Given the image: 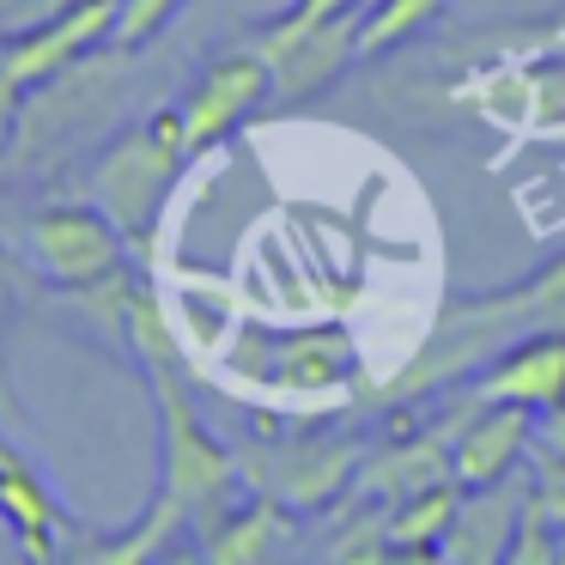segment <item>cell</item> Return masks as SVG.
<instances>
[{
    "label": "cell",
    "instance_id": "cell-1",
    "mask_svg": "<svg viewBox=\"0 0 565 565\" xmlns=\"http://www.w3.org/2000/svg\"><path fill=\"white\" fill-rule=\"evenodd\" d=\"M523 329H535L523 286H511V292L456 298V305L444 310L438 322H431V334L419 341V353L407 359V365L395 371L390 383H377V390H371V402H377V407L426 402V395H438V390H450V383H462L468 371H480L504 341H511V334H523Z\"/></svg>",
    "mask_w": 565,
    "mask_h": 565
},
{
    "label": "cell",
    "instance_id": "cell-2",
    "mask_svg": "<svg viewBox=\"0 0 565 565\" xmlns=\"http://www.w3.org/2000/svg\"><path fill=\"white\" fill-rule=\"evenodd\" d=\"M152 377V395H159V468L164 492L189 504V523L207 535L225 511H232V492L244 480L237 456L225 444H213V431L201 426V407L189 395V377H183V359H152L147 365Z\"/></svg>",
    "mask_w": 565,
    "mask_h": 565
},
{
    "label": "cell",
    "instance_id": "cell-3",
    "mask_svg": "<svg viewBox=\"0 0 565 565\" xmlns=\"http://www.w3.org/2000/svg\"><path fill=\"white\" fill-rule=\"evenodd\" d=\"M189 159L183 110H159L140 128H128L98 164H92V201L122 225V237H147L159 220L164 195H171L177 171Z\"/></svg>",
    "mask_w": 565,
    "mask_h": 565
},
{
    "label": "cell",
    "instance_id": "cell-4",
    "mask_svg": "<svg viewBox=\"0 0 565 565\" xmlns=\"http://www.w3.org/2000/svg\"><path fill=\"white\" fill-rule=\"evenodd\" d=\"M25 244H31V262H38L55 286H92V280H104V274L122 268L128 237L98 201H92V207L55 201V207H43L38 220H31Z\"/></svg>",
    "mask_w": 565,
    "mask_h": 565
},
{
    "label": "cell",
    "instance_id": "cell-5",
    "mask_svg": "<svg viewBox=\"0 0 565 565\" xmlns=\"http://www.w3.org/2000/svg\"><path fill=\"white\" fill-rule=\"evenodd\" d=\"M262 98H274L268 55H256L249 43H244V50H232V55H220V62L195 79V92H189V104H183L189 159H195V152H207V147H220L225 135H237Z\"/></svg>",
    "mask_w": 565,
    "mask_h": 565
},
{
    "label": "cell",
    "instance_id": "cell-6",
    "mask_svg": "<svg viewBox=\"0 0 565 565\" xmlns=\"http://www.w3.org/2000/svg\"><path fill=\"white\" fill-rule=\"evenodd\" d=\"M116 13H122V0H74V7H62L55 19H43L38 31H25L13 50L0 55V67H7V79H13L19 92L50 86V79H62L86 50H98V43L110 38Z\"/></svg>",
    "mask_w": 565,
    "mask_h": 565
},
{
    "label": "cell",
    "instance_id": "cell-7",
    "mask_svg": "<svg viewBox=\"0 0 565 565\" xmlns=\"http://www.w3.org/2000/svg\"><path fill=\"white\" fill-rule=\"evenodd\" d=\"M256 492L280 499L286 511H322L359 480V444L353 438H305L292 450H268V475H244Z\"/></svg>",
    "mask_w": 565,
    "mask_h": 565
},
{
    "label": "cell",
    "instance_id": "cell-8",
    "mask_svg": "<svg viewBox=\"0 0 565 565\" xmlns=\"http://www.w3.org/2000/svg\"><path fill=\"white\" fill-rule=\"evenodd\" d=\"M529 450H535V407L475 402V414H468L450 438L456 487H492V480L516 475Z\"/></svg>",
    "mask_w": 565,
    "mask_h": 565
},
{
    "label": "cell",
    "instance_id": "cell-9",
    "mask_svg": "<svg viewBox=\"0 0 565 565\" xmlns=\"http://www.w3.org/2000/svg\"><path fill=\"white\" fill-rule=\"evenodd\" d=\"M475 402H516L535 414L565 402V329H535L487 359V371L475 377Z\"/></svg>",
    "mask_w": 565,
    "mask_h": 565
},
{
    "label": "cell",
    "instance_id": "cell-10",
    "mask_svg": "<svg viewBox=\"0 0 565 565\" xmlns=\"http://www.w3.org/2000/svg\"><path fill=\"white\" fill-rule=\"evenodd\" d=\"M523 504H529V475H504L492 487H462L456 523L444 535V559H462V565L504 559L516 523H523Z\"/></svg>",
    "mask_w": 565,
    "mask_h": 565
},
{
    "label": "cell",
    "instance_id": "cell-11",
    "mask_svg": "<svg viewBox=\"0 0 565 565\" xmlns=\"http://www.w3.org/2000/svg\"><path fill=\"white\" fill-rule=\"evenodd\" d=\"M256 55H268V67H274V98H310L347 62H359V13L322 19V25L280 38V43H262Z\"/></svg>",
    "mask_w": 565,
    "mask_h": 565
},
{
    "label": "cell",
    "instance_id": "cell-12",
    "mask_svg": "<svg viewBox=\"0 0 565 565\" xmlns=\"http://www.w3.org/2000/svg\"><path fill=\"white\" fill-rule=\"evenodd\" d=\"M359 377V353L347 329H292L280 334V353L268 365V390H286L298 402H334Z\"/></svg>",
    "mask_w": 565,
    "mask_h": 565
},
{
    "label": "cell",
    "instance_id": "cell-13",
    "mask_svg": "<svg viewBox=\"0 0 565 565\" xmlns=\"http://www.w3.org/2000/svg\"><path fill=\"white\" fill-rule=\"evenodd\" d=\"M450 438H456V426H438V431H414V438H402V444H390V450H377L365 468H359L353 492H359V499L402 504V499H414V492H426V487H444V480H456Z\"/></svg>",
    "mask_w": 565,
    "mask_h": 565
},
{
    "label": "cell",
    "instance_id": "cell-14",
    "mask_svg": "<svg viewBox=\"0 0 565 565\" xmlns=\"http://www.w3.org/2000/svg\"><path fill=\"white\" fill-rule=\"evenodd\" d=\"M0 516H7V529H13V541H19L25 559H55L62 516H55V499L43 492V480L31 475L19 456L0 462Z\"/></svg>",
    "mask_w": 565,
    "mask_h": 565
},
{
    "label": "cell",
    "instance_id": "cell-15",
    "mask_svg": "<svg viewBox=\"0 0 565 565\" xmlns=\"http://www.w3.org/2000/svg\"><path fill=\"white\" fill-rule=\"evenodd\" d=\"M286 535H292V523H286V504L262 492L256 504H244V511H225L220 523L201 535V547H207V559L249 565V559H268L274 547H286Z\"/></svg>",
    "mask_w": 565,
    "mask_h": 565
},
{
    "label": "cell",
    "instance_id": "cell-16",
    "mask_svg": "<svg viewBox=\"0 0 565 565\" xmlns=\"http://www.w3.org/2000/svg\"><path fill=\"white\" fill-rule=\"evenodd\" d=\"M456 504H462V487H456V480L390 504V547L407 553V559H444V535H450V523H456Z\"/></svg>",
    "mask_w": 565,
    "mask_h": 565
},
{
    "label": "cell",
    "instance_id": "cell-17",
    "mask_svg": "<svg viewBox=\"0 0 565 565\" xmlns=\"http://www.w3.org/2000/svg\"><path fill=\"white\" fill-rule=\"evenodd\" d=\"M177 529H195V523H189V504L177 499V492H164V487H159L152 511L140 516V523L128 529V535H116V541H92L86 559H98V565H135V559H152V553H164V541H171Z\"/></svg>",
    "mask_w": 565,
    "mask_h": 565
},
{
    "label": "cell",
    "instance_id": "cell-18",
    "mask_svg": "<svg viewBox=\"0 0 565 565\" xmlns=\"http://www.w3.org/2000/svg\"><path fill=\"white\" fill-rule=\"evenodd\" d=\"M450 0H377L365 19H359V62H377L395 43H407L414 31H426Z\"/></svg>",
    "mask_w": 565,
    "mask_h": 565
},
{
    "label": "cell",
    "instance_id": "cell-19",
    "mask_svg": "<svg viewBox=\"0 0 565 565\" xmlns=\"http://www.w3.org/2000/svg\"><path fill=\"white\" fill-rule=\"evenodd\" d=\"M365 516H347V529L329 541V559H390V504L365 499Z\"/></svg>",
    "mask_w": 565,
    "mask_h": 565
},
{
    "label": "cell",
    "instance_id": "cell-20",
    "mask_svg": "<svg viewBox=\"0 0 565 565\" xmlns=\"http://www.w3.org/2000/svg\"><path fill=\"white\" fill-rule=\"evenodd\" d=\"M523 298H529V317L535 329H565V256H553L547 268H535L523 280Z\"/></svg>",
    "mask_w": 565,
    "mask_h": 565
},
{
    "label": "cell",
    "instance_id": "cell-21",
    "mask_svg": "<svg viewBox=\"0 0 565 565\" xmlns=\"http://www.w3.org/2000/svg\"><path fill=\"white\" fill-rule=\"evenodd\" d=\"M183 0H122V13H116V50H140V43H152L164 31V19L177 13Z\"/></svg>",
    "mask_w": 565,
    "mask_h": 565
},
{
    "label": "cell",
    "instance_id": "cell-22",
    "mask_svg": "<svg viewBox=\"0 0 565 565\" xmlns=\"http://www.w3.org/2000/svg\"><path fill=\"white\" fill-rule=\"evenodd\" d=\"M504 559H511V565H553V559H559V529L535 511V499L523 504V523H516L511 553H504Z\"/></svg>",
    "mask_w": 565,
    "mask_h": 565
},
{
    "label": "cell",
    "instance_id": "cell-23",
    "mask_svg": "<svg viewBox=\"0 0 565 565\" xmlns=\"http://www.w3.org/2000/svg\"><path fill=\"white\" fill-rule=\"evenodd\" d=\"M529 499H535V511L553 529H565V456L541 450V462L529 468Z\"/></svg>",
    "mask_w": 565,
    "mask_h": 565
},
{
    "label": "cell",
    "instance_id": "cell-24",
    "mask_svg": "<svg viewBox=\"0 0 565 565\" xmlns=\"http://www.w3.org/2000/svg\"><path fill=\"white\" fill-rule=\"evenodd\" d=\"M535 450L565 456V402H553V407H541V414H535Z\"/></svg>",
    "mask_w": 565,
    "mask_h": 565
},
{
    "label": "cell",
    "instance_id": "cell-25",
    "mask_svg": "<svg viewBox=\"0 0 565 565\" xmlns=\"http://www.w3.org/2000/svg\"><path fill=\"white\" fill-rule=\"evenodd\" d=\"M7 317H13V274L0 262V334H7Z\"/></svg>",
    "mask_w": 565,
    "mask_h": 565
},
{
    "label": "cell",
    "instance_id": "cell-26",
    "mask_svg": "<svg viewBox=\"0 0 565 565\" xmlns=\"http://www.w3.org/2000/svg\"><path fill=\"white\" fill-rule=\"evenodd\" d=\"M7 456H19V450H13V444H7V438H0V462H7Z\"/></svg>",
    "mask_w": 565,
    "mask_h": 565
},
{
    "label": "cell",
    "instance_id": "cell-27",
    "mask_svg": "<svg viewBox=\"0 0 565 565\" xmlns=\"http://www.w3.org/2000/svg\"><path fill=\"white\" fill-rule=\"evenodd\" d=\"M559 565H565V529H559Z\"/></svg>",
    "mask_w": 565,
    "mask_h": 565
}]
</instances>
